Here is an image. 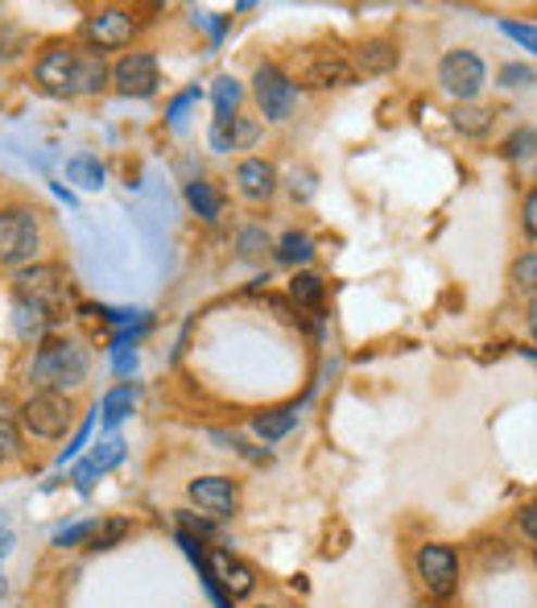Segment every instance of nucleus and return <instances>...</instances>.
Returning <instances> with one entry per match:
<instances>
[{"label": "nucleus", "mask_w": 537, "mask_h": 608, "mask_svg": "<svg viewBox=\"0 0 537 608\" xmlns=\"http://www.w3.org/2000/svg\"><path fill=\"white\" fill-rule=\"evenodd\" d=\"M417 580L426 584L430 596L438 600H447L459 592V555H454V546H442V543H426L417 550Z\"/></svg>", "instance_id": "6e6552de"}, {"label": "nucleus", "mask_w": 537, "mask_h": 608, "mask_svg": "<svg viewBox=\"0 0 537 608\" xmlns=\"http://www.w3.org/2000/svg\"><path fill=\"white\" fill-rule=\"evenodd\" d=\"M124 530H128V522H100L96 538H91V550H108V546L121 538Z\"/></svg>", "instance_id": "2f4dec72"}, {"label": "nucleus", "mask_w": 537, "mask_h": 608, "mask_svg": "<svg viewBox=\"0 0 537 608\" xmlns=\"http://www.w3.org/2000/svg\"><path fill=\"white\" fill-rule=\"evenodd\" d=\"M236 249H240V257H245V261H257V257L268 249L265 228H245V232H240V240H236Z\"/></svg>", "instance_id": "c85d7f7f"}, {"label": "nucleus", "mask_w": 537, "mask_h": 608, "mask_svg": "<svg viewBox=\"0 0 537 608\" xmlns=\"http://www.w3.org/2000/svg\"><path fill=\"white\" fill-rule=\"evenodd\" d=\"M261 608H268V605H261Z\"/></svg>", "instance_id": "c03bdc74"}, {"label": "nucleus", "mask_w": 537, "mask_h": 608, "mask_svg": "<svg viewBox=\"0 0 537 608\" xmlns=\"http://www.w3.org/2000/svg\"><path fill=\"white\" fill-rule=\"evenodd\" d=\"M112 360H116V373H133L137 369V352L128 348V344H112Z\"/></svg>", "instance_id": "72a5a7b5"}, {"label": "nucleus", "mask_w": 537, "mask_h": 608, "mask_svg": "<svg viewBox=\"0 0 537 608\" xmlns=\"http://www.w3.org/2000/svg\"><path fill=\"white\" fill-rule=\"evenodd\" d=\"M137 398H141V389L137 385H116V389H108L100 401V414H103V426L112 431V426H121L133 410H137Z\"/></svg>", "instance_id": "6ab92c4d"}, {"label": "nucleus", "mask_w": 537, "mask_h": 608, "mask_svg": "<svg viewBox=\"0 0 537 608\" xmlns=\"http://www.w3.org/2000/svg\"><path fill=\"white\" fill-rule=\"evenodd\" d=\"M96 530H100V518H87V522H71V525H62V530H54V538H50V543L59 546V550H66V546H91Z\"/></svg>", "instance_id": "b1692460"}, {"label": "nucleus", "mask_w": 537, "mask_h": 608, "mask_svg": "<svg viewBox=\"0 0 537 608\" xmlns=\"http://www.w3.org/2000/svg\"><path fill=\"white\" fill-rule=\"evenodd\" d=\"M17 419L25 435L54 443L75 426V401L66 398V394H41V389H34L29 398L21 401Z\"/></svg>", "instance_id": "39448f33"}, {"label": "nucleus", "mask_w": 537, "mask_h": 608, "mask_svg": "<svg viewBox=\"0 0 537 608\" xmlns=\"http://www.w3.org/2000/svg\"><path fill=\"white\" fill-rule=\"evenodd\" d=\"M257 133H261V125H257V121H245V116H236V149L252 146V141H257Z\"/></svg>", "instance_id": "f704fd0d"}, {"label": "nucleus", "mask_w": 537, "mask_h": 608, "mask_svg": "<svg viewBox=\"0 0 537 608\" xmlns=\"http://www.w3.org/2000/svg\"><path fill=\"white\" fill-rule=\"evenodd\" d=\"M513 282H516V290L537 294V252L516 257V261H513Z\"/></svg>", "instance_id": "bb28decb"}, {"label": "nucleus", "mask_w": 537, "mask_h": 608, "mask_svg": "<svg viewBox=\"0 0 537 608\" xmlns=\"http://www.w3.org/2000/svg\"><path fill=\"white\" fill-rule=\"evenodd\" d=\"M484 79H488V71H484L479 54H472V50H451L438 63V87L459 104H472L475 96L484 91Z\"/></svg>", "instance_id": "423d86ee"}, {"label": "nucleus", "mask_w": 537, "mask_h": 608, "mask_svg": "<svg viewBox=\"0 0 537 608\" xmlns=\"http://www.w3.org/2000/svg\"><path fill=\"white\" fill-rule=\"evenodd\" d=\"M66 178L79 190H100L103 178H108V170H103V162L96 153H75V158L66 162Z\"/></svg>", "instance_id": "aec40b11"}, {"label": "nucleus", "mask_w": 537, "mask_h": 608, "mask_svg": "<svg viewBox=\"0 0 537 608\" xmlns=\"http://www.w3.org/2000/svg\"><path fill=\"white\" fill-rule=\"evenodd\" d=\"M401 63V50L389 38H369V42L355 50V75H389L392 66Z\"/></svg>", "instance_id": "2eb2a0df"}, {"label": "nucleus", "mask_w": 537, "mask_h": 608, "mask_svg": "<svg viewBox=\"0 0 537 608\" xmlns=\"http://www.w3.org/2000/svg\"><path fill=\"white\" fill-rule=\"evenodd\" d=\"M186 497L211 518H236L240 513V484L232 476H199L186 484Z\"/></svg>", "instance_id": "9b49d317"}, {"label": "nucleus", "mask_w": 537, "mask_h": 608, "mask_svg": "<svg viewBox=\"0 0 537 608\" xmlns=\"http://www.w3.org/2000/svg\"><path fill=\"white\" fill-rule=\"evenodd\" d=\"M186 203L195 215H203L207 224H215L220 215H224V195L215 190V183H207V178H195V183H186Z\"/></svg>", "instance_id": "a211bd4d"}, {"label": "nucleus", "mask_w": 537, "mask_h": 608, "mask_svg": "<svg viewBox=\"0 0 537 608\" xmlns=\"http://www.w3.org/2000/svg\"><path fill=\"white\" fill-rule=\"evenodd\" d=\"M310 257H314V240H310L307 232H286L282 236V245H277V261L282 265H307Z\"/></svg>", "instance_id": "5701e85b"}, {"label": "nucleus", "mask_w": 537, "mask_h": 608, "mask_svg": "<svg viewBox=\"0 0 537 608\" xmlns=\"http://www.w3.org/2000/svg\"><path fill=\"white\" fill-rule=\"evenodd\" d=\"M207 571H211V580L220 584V592H224L227 600H245V596H252L257 592V575H252V567L240 563L232 550H211L207 555Z\"/></svg>", "instance_id": "f8f14e48"}, {"label": "nucleus", "mask_w": 537, "mask_h": 608, "mask_svg": "<svg viewBox=\"0 0 537 608\" xmlns=\"http://www.w3.org/2000/svg\"><path fill=\"white\" fill-rule=\"evenodd\" d=\"M34 79L41 91L59 96V100H75V96H96L108 87L112 71L96 50H71V46H54L34 63Z\"/></svg>", "instance_id": "f257e3e1"}, {"label": "nucleus", "mask_w": 537, "mask_h": 608, "mask_svg": "<svg viewBox=\"0 0 537 608\" xmlns=\"http://www.w3.org/2000/svg\"><path fill=\"white\" fill-rule=\"evenodd\" d=\"M500 79H504V84H516V79H529V84H534V71H525V66H504Z\"/></svg>", "instance_id": "ea45409f"}, {"label": "nucleus", "mask_w": 537, "mask_h": 608, "mask_svg": "<svg viewBox=\"0 0 537 608\" xmlns=\"http://www.w3.org/2000/svg\"><path fill=\"white\" fill-rule=\"evenodd\" d=\"M302 84L307 87H351L355 84V66L348 59H314L302 71Z\"/></svg>", "instance_id": "dca6fc26"}, {"label": "nucleus", "mask_w": 537, "mask_h": 608, "mask_svg": "<svg viewBox=\"0 0 537 608\" xmlns=\"http://www.w3.org/2000/svg\"><path fill=\"white\" fill-rule=\"evenodd\" d=\"M252 96H257V104L265 112V121H273V125L289 121V116H294V104H298V87H294V79L273 63L257 66V75H252Z\"/></svg>", "instance_id": "0eeeda50"}, {"label": "nucleus", "mask_w": 537, "mask_h": 608, "mask_svg": "<svg viewBox=\"0 0 537 608\" xmlns=\"http://www.w3.org/2000/svg\"><path fill=\"white\" fill-rule=\"evenodd\" d=\"M521 530H525V534H529V538L537 543V505H529V509L521 513Z\"/></svg>", "instance_id": "4c0bfd02"}, {"label": "nucleus", "mask_w": 537, "mask_h": 608, "mask_svg": "<svg viewBox=\"0 0 537 608\" xmlns=\"http://www.w3.org/2000/svg\"><path fill=\"white\" fill-rule=\"evenodd\" d=\"M504 34H513L516 42L525 46V50H534L537 54V25H516V22H504Z\"/></svg>", "instance_id": "473e14b6"}, {"label": "nucleus", "mask_w": 537, "mask_h": 608, "mask_svg": "<svg viewBox=\"0 0 537 608\" xmlns=\"http://www.w3.org/2000/svg\"><path fill=\"white\" fill-rule=\"evenodd\" d=\"M426 608H442V605H426Z\"/></svg>", "instance_id": "37998d69"}, {"label": "nucleus", "mask_w": 537, "mask_h": 608, "mask_svg": "<svg viewBox=\"0 0 537 608\" xmlns=\"http://www.w3.org/2000/svg\"><path fill=\"white\" fill-rule=\"evenodd\" d=\"M211 149L215 153L236 149V116H215V125H211Z\"/></svg>", "instance_id": "cd10ccee"}, {"label": "nucleus", "mask_w": 537, "mask_h": 608, "mask_svg": "<svg viewBox=\"0 0 537 608\" xmlns=\"http://www.w3.org/2000/svg\"><path fill=\"white\" fill-rule=\"evenodd\" d=\"M41 249V215L25 203L0 208V265L25 270Z\"/></svg>", "instance_id": "20e7f679"}, {"label": "nucleus", "mask_w": 537, "mask_h": 608, "mask_svg": "<svg viewBox=\"0 0 537 608\" xmlns=\"http://www.w3.org/2000/svg\"><path fill=\"white\" fill-rule=\"evenodd\" d=\"M289 298H294L298 307H319V302H323V277H314V273H294Z\"/></svg>", "instance_id": "393cba45"}, {"label": "nucleus", "mask_w": 537, "mask_h": 608, "mask_svg": "<svg viewBox=\"0 0 537 608\" xmlns=\"http://www.w3.org/2000/svg\"><path fill=\"white\" fill-rule=\"evenodd\" d=\"M451 121L463 137H488V133H492V112L479 104H459L451 112Z\"/></svg>", "instance_id": "4be33fe9"}, {"label": "nucleus", "mask_w": 537, "mask_h": 608, "mask_svg": "<svg viewBox=\"0 0 537 608\" xmlns=\"http://www.w3.org/2000/svg\"><path fill=\"white\" fill-rule=\"evenodd\" d=\"M133 34H137V22H133V13H124V9H100V13H91V17L83 22V42L91 46L96 54H103V50H121V46L133 42Z\"/></svg>", "instance_id": "1a4fd4ad"}, {"label": "nucleus", "mask_w": 537, "mask_h": 608, "mask_svg": "<svg viewBox=\"0 0 537 608\" xmlns=\"http://www.w3.org/2000/svg\"><path fill=\"white\" fill-rule=\"evenodd\" d=\"M112 84L121 96H133V100H149L158 84H162V75H158V59L153 54H145V50H133V54H124L121 63L112 66Z\"/></svg>", "instance_id": "9d476101"}, {"label": "nucleus", "mask_w": 537, "mask_h": 608, "mask_svg": "<svg viewBox=\"0 0 537 608\" xmlns=\"http://www.w3.org/2000/svg\"><path fill=\"white\" fill-rule=\"evenodd\" d=\"M0 596H4V575H0Z\"/></svg>", "instance_id": "79ce46f5"}, {"label": "nucleus", "mask_w": 537, "mask_h": 608, "mask_svg": "<svg viewBox=\"0 0 537 608\" xmlns=\"http://www.w3.org/2000/svg\"><path fill=\"white\" fill-rule=\"evenodd\" d=\"M13 298L34 302L54 323H62L66 319V302H71V273L62 270V265H38L34 261V265L17 270V277H13Z\"/></svg>", "instance_id": "7ed1b4c3"}, {"label": "nucleus", "mask_w": 537, "mask_h": 608, "mask_svg": "<svg viewBox=\"0 0 537 608\" xmlns=\"http://www.w3.org/2000/svg\"><path fill=\"white\" fill-rule=\"evenodd\" d=\"M13 327H17L21 339H34V344H41V339L50 336L59 323L46 315L41 307H34V302H25V298H13Z\"/></svg>", "instance_id": "f3484780"}, {"label": "nucleus", "mask_w": 537, "mask_h": 608, "mask_svg": "<svg viewBox=\"0 0 537 608\" xmlns=\"http://www.w3.org/2000/svg\"><path fill=\"white\" fill-rule=\"evenodd\" d=\"M529 327H534V336H537V302L529 307Z\"/></svg>", "instance_id": "a19ab883"}, {"label": "nucleus", "mask_w": 537, "mask_h": 608, "mask_svg": "<svg viewBox=\"0 0 537 608\" xmlns=\"http://www.w3.org/2000/svg\"><path fill=\"white\" fill-rule=\"evenodd\" d=\"M294 426H298V410H294V406H282V410H268V414H261V419L252 422V431H257V435H261L265 443L286 439Z\"/></svg>", "instance_id": "412c9836"}, {"label": "nucleus", "mask_w": 537, "mask_h": 608, "mask_svg": "<svg viewBox=\"0 0 537 608\" xmlns=\"http://www.w3.org/2000/svg\"><path fill=\"white\" fill-rule=\"evenodd\" d=\"M87 435H91V422H83L79 431H75V439H71V447H66V451L59 456V463H71V460H75V456L83 451V443H87Z\"/></svg>", "instance_id": "c9c22d12"}, {"label": "nucleus", "mask_w": 537, "mask_h": 608, "mask_svg": "<svg viewBox=\"0 0 537 608\" xmlns=\"http://www.w3.org/2000/svg\"><path fill=\"white\" fill-rule=\"evenodd\" d=\"M521 220H525V232H529V236L537 240V190L529 195V199H525V211H521Z\"/></svg>", "instance_id": "e433bc0d"}, {"label": "nucleus", "mask_w": 537, "mask_h": 608, "mask_svg": "<svg viewBox=\"0 0 537 608\" xmlns=\"http://www.w3.org/2000/svg\"><path fill=\"white\" fill-rule=\"evenodd\" d=\"M240 108V84L232 75H220L215 79V116H236Z\"/></svg>", "instance_id": "a878e982"}, {"label": "nucleus", "mask_w": 537, "mask_h": 608, "mask_svg": "<svg viewBox=\"0 0 537 608\" xmlns=\"http://www.w3.org/2000/svg\"><path fill=\"white\" fill-rule=\"evenodd\" d=\"M21 456V435H17V426L9 419H0V463H9V460H17Z\"/></svg>", "instance_id": "7c9ffc66"}, {"label": "nucleus", "mask_w": 537, "mask_h": 608, "mask_svg": "<svg viewBox=\"0 0 537 608\" xmlns=\"http://www.w3.org/2000/svg\"><path fill=\"white\" fill-rule=\"evenodd\" d=\"M121 460H124V439L121 435H108V439L96 443V451L75 468V488H79V493H91L96 476H103L108 468H116Z\"/></svg>", "instance_id": "4468645a"}, {"label": "nucleus", "mask_w": 537, "mask_h": 608, "mask_svg": "<svg viewBox=\"0 0 537 608\" xmlns=\"http://www.w3.org/2000/svg\"><path fill=\"white\" fill-rule=\"evenodd\" d=\"M537 149V128H516L513 137L504 141V158H525Z\"/></svg>", "instance_id": "c756f323"}, {"label": "nucleus", "mask_w": 537, "mask_h": 608, "mask_svg": "<svg viewBox=\"0 0 537 608\" xmlns=\"http://www.w3.org/2000/svg\"><path fill=\"white\" fill-rule=\"evenodd\" d=\"M91 373V357L75 339H46L29 364V385L41 394H75Z\"/></svg>", "instance_id": "f03ea898"}, {"label": "nucleus", "mask_w": 537, "mask_h": 608, "mask_svg": "<svg viewBox=\"0 0 537 608\" xmlns=\"http://www.w3.org/2000/svg\"><path fill=\"white\" fill-rule=\"evenodd\" d=\"M9 550H13V530H9V518L0 513V559H4Z\"/></svg>", "instance_id": "58836bf2"}, {"label": "nucleus", "mask_w": 537, "mask_h": 608, "mask_svg": "<svg viewBox=\"0 0 537 608\" xmlns=\"http://www.w3.org/2000/svg\"><path fill=\"white\" fill-rule=\"evenodd\" d=\"M236 187H240V195H245L248 203H265V199H273V190H277V170L265 158H245L236 166Z\"/></svg>", "instance_id": "ddd939ff"}]
</instances>
